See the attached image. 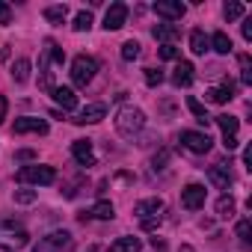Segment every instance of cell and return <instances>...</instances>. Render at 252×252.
<instances>
[{
	"instance_id": "6da1fadb",
	"label": "cell",
	"mask_w": 252,
	"mask_h": 252,
	"mask_svg": "<svg viewBox=\"0 0 252 252\" xmlns=\"http://www.w3.org/2000/svg\"><path fill=\"white\" fill-rule=\"evenodd\" d=\"M30 243V231L12 220V217H0V249H6V252H18Z\"/></svg>"
},
{
	"instance_id": "7a4b0ae2",
	"label": "cell",
	"mask_w": 252,
	"mask_h": 252,
	"mask_svg": "<svg viewBox=\"0 0 252 252\" xmlns=\"http://www.w3.org/2000/svg\"><path fill=\"white\" fill-rule=\"evenodd\" d=\"M163 199H158V196H152V199H143V202H137L134 205V217L140 220V225H143V231H155L158 225H160V220H163Z\"/></svg>"
},
{
	"instance_id": "3957f363",
	"label": "cell",
	"mask_w": 252,
	"mask_h": 252,
	"mask_svg": "<svg viewBox=\"0 0 252 252\" xmlns=\"http://www.w3.org/2000/svg\"><path fill=\"white\" fill-rule=\"evenodd\" d=\"M146 128V113L140 107H122L116 113V131L122 137H137Z\"/></svg>"
},
{
	"instance_id": "277c9868",
	"label": "cell",
	"mask_w": 252,
	"mask_h": 252,
	"mask_svg": "<svg viewBox=\"0 0 252 252\" xmlns=\"http://www.w3.org/2000/svg\"><path fill=\"white\" fill-rule=\"evenodd\" d=\"M95 71H98V60H95V57H86V54L74 57V63H71V80H74V86L86 89V86L92 83Z\"/></svg>"
},
{
	"instance_id": "5b68a950",
	"label": "cell",
	"mask_w": 252,
	"mask_h": 252,
	"mask_svg": "<svg viewBox=\"0 0 252 252\" xmlns=\"http://www.w3.org/2000/svg\"><path fill=\"white\" fill-rule=\"evenodd\" d=\"M18 181L21 184H39V187H45V184H54L57 181V169L54 166H39V163L21 166L18 169Z\"/></svg>"
},
{
	"instance_id": "8992f818",
	"label": "cell",
	"mask_w": 252,
	"mask_h": 252,
	"mask_svg": "<svg viewBox=\"0 0 252 252\" xmlns=\"http://www.w3.org/2000/svg\"><path fill=\"white\" fill-rule=\"evenodd\" d=\"M65 249H71V234L65 228H60V231H51V234L39 237L33 252H65Z\"/></svg>"
},
{
	"instance_id": "52a82bcc",
	"label": "cell",
	"mask_w": 252,
	"mask_h": 252,
	"mask_svg": "<svg viewBox=\"0 0 252 252\" xmlns=\"http://www.w3.org/2000/svg\"><path fill=\"white\" fill-rule=\"evenodd\" d=\"M181 146L187 149V152H193V155H208L211 152V146H214V140L208 137V134H202V131H181Z\"/></svg>"
},
{
	"instance_id": "ba28073f",
	"label": "cell",
	"mask_w": 252,
	"mask_h": 252,
	"mask_svg": "<svg viewBox=\"0 0 252 252\" xmlns=\"http://www.w3.org/2000/svg\"><path fill=\"white\" fill-rule=\"evenodd\" d=\"M155 15L158 18H166V24H172V21H181L184 18V12H187V6L181 3V0H155Z\"/></svg>"
},
{
	"instance_id": "9c48e42d",
	"label": "cell",
	"mask_w": 252,
	"mask_h": 252,
	"mask_svg": "<svg viewBox=\"0 0 252 252\" xmlns=\"http://www.w3.org/2000/svg\"><path fill=\"white\" fill-rule=\"evenodd\" d=\"M205 187L202 184H187L184 190H181V205L187 208V211H199V208H205Z\"/></svg>"
},
{
	"instance_id": "30bf717a",
	"label": "cell",
	"mask_w": 252,
	"mask_h": 252,
	"mask_svg": "<svg viewBox=\"0 0 252 252\" xmlns=\"http://www.w3.org/2000/svg\"><path fill=\"white\" fill-rule=\"evenodd\" d=\"M15 134H39V137H45L48 134V122L45 119H36V116L15 119Z\"/></svg>"
},
{
	"instance_id": "8fae6325",
	"label": "cell",
	"mask_w": 252,
	"mask_h": 252,
	"mask_svg": "<svg viewBox=\"0 0 252 252\" xmlns=\"http://www.w3.org/2000/svg\"><path fill=\"white\" fill-rule=\"evenodd\" d=\"M71 155L80 166H95V152H92V140H74L71 143Z\"/></svg>"
},
{
	"instance_id": "7c38bea8",
	"label": "cell",
	"mask_w": 252,
	"mask_h": 252,
	"mask_svg": "<svg viewBox=\"0 0 252 252\" xmlns=\"http://www.w3.org/2000/svg\"><path fill=\"white\" fill-rule=\"evenodd\" d=\"M125 21H128V6H125V3H113L107 9V15H104V30L107 33L119 30V27H125Z\"/></svg>"
},
{
	"instance_id": "4fadbf2b",
	"label": "cell",
	"mask_w": 252,
	"mask_h": 252,
	"mask_svg": "<svg viewBox=\"0 0 252 252\" xmlns=\"http://www.w3.org/2000/svg\"><path fill=\"white\" fill-rule=\"evenodd\" d=\"M208 178H211V184L220 187V190H228V187L234 184V175H231L228 163H217V166H211V169H208Z\"/></svg>"
},
{
	"instance_id": "5bb4252c",
	"label": "cell",
	"mask_w": 252,
	"mask_h": 252,
	"mask_svg": "<svg viewBox=\"0 0 252 252\" xmlns=\"http://www.w3.org/2000/svg\"><path fill=\"white\" fill-rule=\"evenodd\" d=\"M205 98H208L211 104H228V101L234 98V83H231V80L225 77V80H222L220 86L208 89V92H205Z\"/></svg>"
},
{
	"instance_id": "9a60e30c",
	"label": "cell",
	"mask_w": 252,
	"mask_h": 252,
	"mask_svg": "<svg viewBox=\"0 0 252 252\" xmlns=\"http://www.w3.org/2000/svg\"><path fill=\"white\" fill-rule=\"evenodd\" d=\"M116 217V208H113V202H107V199H101V202H95L89 211H83L80 214V220L86 222V220H113Z\"/></svg>"
},
{
	"instance_id": "2e32d148",
	"label": "cell",
	"mask_w": 252,
	"mask_h": 252,
	"mask_svg": "<svg viewBox=\"0 0 252 252\" xmlns=\"http://www.w3.org/2000/svg\"><path fill=\"white\" fill-rule=\"evenodd\" d=\"M39 86L42 89H54V71H51V51H48V45H45V51H42V57H39Z\"/></svg>"
},
{
	"instance_id": "e0dca14e",
	"label": "cell",
	"mask_w": 252,
	"mask_h": 252,
	"mask_svg": "<svg viewBox=\"0 0 252 252\" xmlns=\"http://www.w3.org/2000/svg\"><path fill=\"white\" fill-rule=\"evenodd\" d=\"M104 116H107V107H104V104H89V107H83L80 116L71 119V122H74V125H95V122H101Z\"/></svg>"
},
{
	"instance_id": "ac0fdd59",
	"label": "cell",
	"mask_w": 252,
	"mask_h": 252,
	"mask_svg": "<svg viewBox=\"0 0 252 252\" xmlns=\"http://www.w3.org/2000/svg\"><path fill=\"white\" fill-rule=\"evenodd\" d=\"M193 71H196V68H193L190 60H178V65H175V71H172V83H175V86H190L193 77H196Z\"/></svg>"
},
{
	"instance_id": "d6986e66",
	"label": "cell",
	"mask_w": 252,
	"mask_h": 252,
	"mask_svg": "<svg viewBox=\"0 0 252 252\" xmlns=\"http://www.w3.org/2000/svg\"><path fill=\"white\" fill-rule=\"evenodd\" d=\"M51 95H54V101H57L63 110H74V107H77V95H74V89H68V86H54Z\"/></svg>"
},
{
	"instance_id": "ffe728a7",
	"label": "cell",
	"mask_w": 252,
	"mask_h": 252,
	"mask_svg": "<svg viewBox=\"0 0 252 252\" xmlns=\"http://www.w3.org/2000/svg\"><path fill=\"white\" fill-rule=\"evenodd\" d=\"M140 249H143V240H140V237H134V234H125V237L113 240L107 252H140Z\"/></svg>"
},
{
	"instance_id": "44dd1931",
	"label": "cell",
	"mask_w": 252,
	"mask_h": 252,
	"mask_svg": "<svg viewBox=\"0 0 252 252\" xmlns=\"http://www.w3.org/2000/svg\"><path fill=\"white\" fill-rule=\"evenodd\" d=\"M178 24H155V30H152V36L158 39V42H163V45H172L175 39H178Z\"/></svg>"
},
{
	"instance_id": "7402d4cb",
	"label": "cell",
	"mask_w": 252,
	"mask_h": 252,
	"mask_svg": "<svg viewBox=\"0 0 252 252\" xmlns=\"http://www.w3.org/2000/svg\"><path fill=\"white\" fill-rule=\"evenodd\" d=\"M214 122L220 125L222 137H237V128H240V119H237V116H228V113H222V116H217Z\"/></svg>"
},
{
	"instance_id": "603a6c76",
	"label": "cell",
	"mask_w": 252,
	"mask_h": 252,
	"mask_svg": "<svg viewBox=\"0 0 252 252\" xmlns=\"http://www.w3.org/2000/svg\"><path fill=\"white\" fill-rule=\"evenodd\" d=\"M30 68H33L30 60H27V57H18V60L12 63V71H9V74H12L15 83H27V80H30Z\"/></svg>"
},
{
	"instance_id": "cb8c5ba5",
	"label": "cell",
	"mask_w": 252,
	"mask_h": 252,
	"mask_svg": "<svg viewBox=\"0 0 252 252\" xmlns=\"http://www.w3.org/2000/svg\"><path fill=\"white\" fill-rule=\"evenodd\" d=\"M208 42H211V48H214L217 54H222V57H225V54H231V48H234V45H231V39H228V33H222V30H217Z\"/></svg>"
},
{
	"instance_id": "d4e9b609",
	"label": "cell",
	"mask_w": 252,
	"mask_h": 252,
	"mask_svg": "<svg viewBox=\"0 0 252 252\" xmlns=\"http://www.w3.org/2000/svg\"><path fill=\"white\" fill-rule=\"evenodd\" d=\"M208 48H211V42H208L205 30H193V33H190V51H193V54H205Z\"/></svg>"
},
{
	"instance_id": "484cf974",
	"label": "cell",
	"mask_w": 252,
	"mask_h": 252,
	"mask_svg": "<svg viewBox=\"0 0 252 252\" xmlns=\"http://www.w3.org/2000/svg\"><path fill=\"white\" fill-rule=\"evenodd\" d=\"M234 208H237V205H234V199H231L228 193L217 199V217H220V220H228V217H234Z\"/></svg>"
},
{
	"instance_id": "4316f807",
	"label": "cell",
	"mask_w": 252,
	"mask_h": 252,
	"mask_svg": "<svg viewBox=\"0 0 252 252\" xmlns=\"http://www.w3.org/2000/svg\"><path fill=\"white\" fill-rule=\"evenodd\" d=\"M187 107H190V113L199 119V125H205V128H208V122H211V119H208V110H205V104H202V101H196V98L190 95V98H187Z\"/></svg>"
},
{
	"instance_id": "83f0119b",
	"label": "cell",
	"mask_w": 252,
	"mask_h": 252,
	"mask_svg": "<svg viewBox=\"0 0 252 252\" xmlns=\"http://www.w3.org/2000/svg\"><path fill=\"white\" fill-rule=\"evenodd\" d=\"M140 51H143L140 42H137V39H128V42L122 45V60H125V63H134V60L140 57Z\"/></svg>"
},
{
	"instance_id": "f1b7e54d",
	"label": "cell",
	"mask_w": 252,
	"mask_h": 252,
	"mask_svg": "<svg viewBox=\"0 0 252 252\" xmlns=\"http://www.w3.org/2000/svg\"><path fill=\"white\" fill-rule=\"evenodd\" d=\"M45 18H48L51 24H63V21L68 18V6H48V9H45Z\"/></svg>"
},
{
	"instance_id": "f546056e",
	"label": "cell",
	"mask_w": 252,
	"mask_h": 252,
	"mask_svg": "<svg viewBox=\"0 0 252 252\" xmlns=\"http://www.w3.org/2000/svg\"><path fill=\"white\" fill-rule=\"evenodd\" d=\"M222 15H225V21H237V18H243V3L231 0V3L222 6Z\"/></svg>"
},
{
	"instance_id": "4dcf8cb0",
	"label": "cell",
	"mask_w": 252,
	"mask_h": 252,
	"mask_svg": "<svg viewBox=\"0 0 252 252\" xmlns=\"http://www.w3.org/2000/svg\"><path fill=\"white\" fill-rule=\"evenodd\" d=\"M71 27H74L77 33H86V30L92 27V12H86V9H83V12H77V15H74V24H71Z\"/></svg>"
},
{
	"instance_id": "1f68e13d",
	"label": "cell",
	"mask_w": 252,
	"mask_h": 252,
	"mask_svg": "<svg viewBox=\"0 0 252 252\" xmlns=\"http://www.w3.org/2000/svg\"><path fill=\"white\" fill-rule=\"evenodd\" d=\"M240 80L246 86L252 83V60H249V54H240Z\"/></svg>"
},
{
	"instance_id": "d6a6232c",
	"label": "cell",
	"mask_w": 252,
	"mask_h": 252,
	"mask_svg": "<svg viewBox=\"0 0 252 252\" xmlns=\"http://www.w3.org/2000/svg\"><path fill=\"white\" fill-rule=\"evenodd\" d=\"M249 234H252V220H240L237 222V237H240L243 246H249V240H252Z\"/></svg>"
},
{
	"instance_id": "836d02e7",
	"label": "cell",
	"mask_w": 252,
	"mask_h": 252,
	"mask_svg": "<svg viewBox=\"0 0 252 252\" xmlns=\"http://www.w3.org/2000/svg\"><path fill=\"white\" fill-rule=\"evenodd\" d=\"M166 163H169V149H160V152L152 158V169L160 172V169H166Z\"/></svg>"
},
{
	"instance_id": "e575fe53",
	"label": "cell",
	"mask_w": 252,
	"mask_h": 252,
	"mask_svg": "<svg viewBox=\"0 0 252 252\" xmlns=\"http://www.w3.org/2000/svg\"><path fill=\"white\" fill-rule=\"evenodd\" d=\"M12 199H15L18 205H33V202H36V190H15Z\"/></svg>"
},
{
	"instance_id": "d590c367",
	"label": "cell",
	"mask_w": 252,
	"mask_h": 252,
	"mask_svg": "<svg viewBox=\"0 0 252 252\" xmlns=\"http://www.w3.org/2000/svg\"><path fill=\"white\" fill-rule=\"evenodd\" d=\"M146 83H149V86H160V83H163V71H158V68H146Z\"/></svg>"
},
{
	"instance_id": "8d00e7d4",
	"label": "cell",
	"mask_w": 252,
	"mask_h": 252,
	"mask_svg": "<svg viewBox=\"0 0 252 252\" xmlns=\"http://www.w3.org/2000/svg\"><path fill=\"white\" fill-rule=\"evenodd\" d=\"M178 57H181V51L175 45H163L160 48V60H178Z\"/></svg>"
},
{
	"instance_id": "74e56055",
	"label": "cell",
	"mask_w": 252,
	"mask_h": 252,
	"mask_svg": "<svg viewBox=\"0 0 252 252\" xmlns=\"http://www.w3.org/2000/svg\"><path fill=\"white\" fill-rule=\"evenodd\" d=\"M9 21H12V6L0 0V24H9Z\"/></svg>"
},
{
	"instance_id": "f35d334b",
	"label": "cell",
	"mask_w": 252,
	"mask_h": 252,
	"mask_svg": "<svg viewBox=\"0 0 252 252\" xmlns=\"http://www.w3.org/2000/svg\"><path fill=\"white\" fill-rule=\"evenodd\" d=\"M240 30H243V39H246V42H252V18H243Z\"/></svg>"
},
{
	"instance_id": "ab89813d",
	"label": "cell",
	"mask_w": 252,
	"mask_h": 252,
	"mask_svg": "<svg viewBox=\"0 0 252 252\" xmlns=\"http://www.w3.org/2000/svg\"><path fill=\"white\" fill-rule=\"evenodd\" d=\"M222 146H225L228 152H234V149H237L240 143H237V137H222Z\"/></svg>"
},
{
	"instance_id": "60d3db41",
	"label": "cell",
	"mask_w": 252,
	"mask_h": 252,
	"mask_svg": "<svg viewBox=\"0 0 252 252\" xmlns=\"http://www.w3.org/2000/svg\"><path fill=\"white\" fill-rule=\"evenodd\" d=\"M243 166H246V169H252V146H246V149H243Z\"/></svg>"
},
{
	"instance_id": "b9f144b4",
	"label": "cell",
	"mask_w": 252,
	"mask_h": 252,
	"mask_svg": "<svg viewBox=\"0 0 252 252\" xmlns=\"http://www.w3.org/2000/svg\"><path fill=\"white\" fill-rule=\"evenodd\" d=\"M6 110H9V101H6V95H0V122L6 119Z\"/></svg>"
},
{
	"instance_id": "7bdbcfd3",
	"label": "cell",
	"mask_w": 252,
	"mask_h": 252,
	"mask_svg": "<svg viewBox=\"0 0 252 252\" xmlns=\"http://www.w3.org/2000/svg\"><path fill=\"white\" fill-rule=\"evenodd\" d=\"M36 155L30 152V149H24V152H15V160H33Z\"/></svg>"
}]
</instances>
